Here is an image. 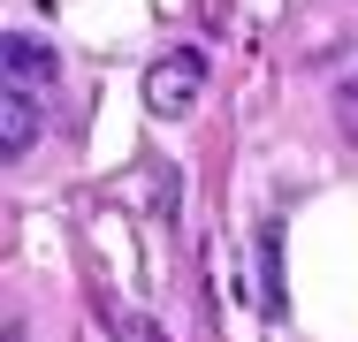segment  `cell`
Listing matches in <instances>:
<instances>
[{"mask_svg":"<svg viewBox=\"0 0 358 342\" xmlns=\"http://www.w3.org/2000/svg\"><path fill=\"white\" fill-rule=\"evenodd\" d=\"M38 130H46V122H38V107H31V84H8V91H0V152L23 160V152L38 144Z\"/></svg>","mask_w":358,"mask_h":342,"instance_id":"2","label":"cell"},{"mask_svg":"<svg viewBox=\"0 0 358 342\" xmlns=\"http://www.w3.org/2000/svg\"><path fill=\"white\" fill-rule=\"evenodd\" d=\"M199 91H206V54H199V46L160 54V61H152V76H145V107H152L160 122H183V114L199 107Z\"/></svg>","mask_w":358,"mask_h":342,"instance_id":"1","label":"cell"},{"mask_svg":"<svg viewBox=\"0 0 358 342\" xmlns=\"http://www.w3.org/2000/svg\"><path fill=\"white\" fill-rule=\"evenodd\" d=\"M0 68H8V84H54L62 76V54L38 46V38H23V31H8L0 38Z\"/></svg>","mask_w":358,"mask_h":342,"instance_id":"3","label":"cell"},{"mask_svg":"<svg viewBox=\"0 0 358 342\" xmlns=\"http://www.w3.org/2000/svg\"><path fill=\"white\" fill-rule=\"evenodd\" d=\"M351 114H358V91H351Z\"/></svg>","mask_w":358,"mask_h":342,"instance_id":"4","label":"cell"}]
</instances>
